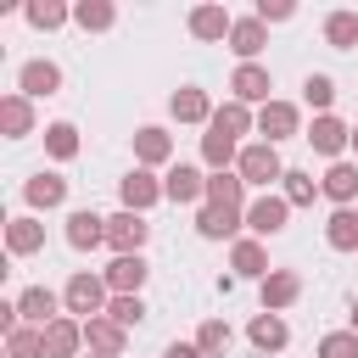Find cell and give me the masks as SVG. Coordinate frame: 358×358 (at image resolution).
Masks as SVG:
<instances>
[{
	"label": "cell",
	"instance_id": "6da1fadb",
	"mask_svg": "<svg viewBox=\"0 0 358 358\" xmlns=\"http://www.w3.org/2000/svg\"><path fill=\"white\" fill-rule=\"evenodd\" d=\"M106 302H112L106 274H95V268L67 274V285H62V308H67L73 319H101V313H106Z\"/></svg>",
	"mask_w": 358,
	"mask_h": 358
},
{
	"label": "cell",
	"instance_id": "7a4b0ae2",
	"mask_svg": "<svg viewBox=\"0 0 358 358\" xmlns=\"http://www.w3.org/2000/svg\"><path fill=\"white\" fill-rule=\"evenodd\" d=\"M235 173L246 179V190H274L280 179H285V162H280V145H268V140H246L241 145V162H235Z\"/></svg>",
	"mask_w": 358,
	"mask_h": 358
},
{
	"label": "cell",
	"instance_id": "3957f363",
	"mask_svg": "<svg viewBox=\"0 0 358 358\" xmlns=\"http://www.w3.org/2000/svg\"><path fill=\"white\" fill-rule=\"evenodd\" d=\"M145 241H151V218H145V213L117 207V213L106 218V246H112V257H134V252H145Z\"/></svg>",
	"mask_w": 358,
	"mask_h": 358
},
{
	"label": "cell",
	"instance_id": "277c9868",
	"mask_svg": "<svg viewBox=\"0 0 358 358\" xmlns=\"http://www.w3.org/2000/svg\"><path fill=\"white\" fill-rule=\"evenodd\" d=\"M229 101H241V106H268V101H274V73H268L263 62H235V73H229Z\"/></svg>",
	"mask_w": 358,
	"mask_h": 358
},
{
	"label": "cell",
	"instance_id": "5b68a950",
	"mask_svg": "<svg viewBox=\"0 0 358 358\" xmlns=\"http://www.w3.org/2000/svg\"><path fill=\"white\" fill-rule=\"evenodd\" d=\"M296 134H308L302 129V106L296 101H268V106H257V140H268V145H280V140H296Z\"/></svg>",
	"mask_w": 358,
	"mask_h": 358
},
{
	"label": "cell",
	"instance_id": "8992f818",
	"mask_svg": "<svg viewBox=\"0 0 358 358\" xmlns=\"http://www.w3.org/2000/svg\"><path fill=\"white\" fill-rule=\"evenodd\" d=\"M285 224H291V201H285L280 190H263V196L246 201V235L268 241V235H280Z\"/></svg>",
	"mask_w": 358,
	"mask_h": 358
},
{
	"label": "cell",
	"instance_id": "52a82bcc",
	"mask_svg": "<svg viewBox=\"0 0 358 358\" xmlns=\"http://www.w3.org/2000/svg\"><path fill=\"white\" fill-rule=\"evenodd\" d=\"M185 28H190V39H201V45H229L235 11H229V6H218V0H201V6H190Z\"/></svg>",
	"mask_w": 358,
	"mask_h": 358
},
{
	"label": "cell",
	"instance_id": "ba28073f",
	"mask_svg": "<svg viewBox=\"0 0 358 358\" xmlns=\"http://www.w3.org/2000/svg\"><path fill=\"white\" fill-rule=\"evenodd\" d=\"M319 157H330V162H341L347 151H352V123H341L336 112H324V117H313L308 123V134H302Z\"/></svg>",
	"mask_w": 358,
	"mask_h": 358
},
{
	"label": "cell",
	"instance_id": "9c48e42d",
	"mask_svg": "<svg viewBox=\"0 0 358 358\" xmlns=\"http://www.w3.org/2000/svg\"><path fill=\"white\" fill-rule=\"evenodd\" d=\"M162 196H168L173 207H201V201H207V173H201L196 162H173V168L162 173Z\"/></svg>",
	"mask_w": 358,
	"mask_h": 358
},
{
	"label": "cell",
	"instance_id": "30bf717a",
	"mask_svg": "<svg viewBox=\"0 0 358 358\" xmlns=\"http://www.w3.org/2000/svg\"><path fill=\"white\" fill-rule=\"evenodd\" d=\"M213 112H218V106H213V95H207L201 84H179V90L168 95V117H173V123L207 129V123H213Z\"/></svg>",
	"mask_w": 358,
	"mask_h": 358
},
{
	"label": "cell",
	"instance_id": "8fae6325",
	"mask_svg": "<svg viewBox=\"0 0 358 358\" xmlns=\"http://www.w3.org/2000/svg\"><path fill=\"white\" fill-rule=\"evenodd\" d=\"M134 168H173V134L162 123H140L134 129Z\"/></svg>",
	"mask_w": 358,
	"mask_h": 358
},
{
	"label": "cell",
	"instance_id": "7c38bea8",
	"mask_svg": "<svg viewBox=\"0 0 358 358\" xmlns=\"http://www.w3.org/2000/svg\"><path fill=\"white\" fill-rule=\"evenodd\" d=\"M117 201H123L129 213H151V207L168 201V196H162V179H157L151 168H129V173L117 179Z\"/></svg>",
	"mask_w": 358,
	"mask_h": 358
},
{
	"label": "cell",
	"instance_id": "4fadbf2b",
	"mask_svg": "<svg viewBox=\"0 0 358 358\" xmlns=\"http://www.w3.org/2000/svg\"><path fill=\"white\" fill-rule=\"evenodd\" d=\"M67 308H62V291H50V285H28V291H17V319L22 324H34V330H45V324H56Z\"/></svg>",
	"mask_w": 358,
	"mask_h": 358
},
{
	"label": "cell",
	"instance_id": "5bb4252c",
	"mask_svg": "<svg viewBox=\"0 0 358 358\" xmlns=\"http://www.w3.org/2000/svg\"><path fill=\"white\" fill-rule=\"evenodd\" d=\"M22 201H28V213H56L67 201V179L56 168H39V173L22 179Z\"/></svg>",
	"mask_w": 358,
	"mask_h": 358
},
{
	"label": "cell",
	"instance_id": "9a60e30c",
	"mask_svg": "<svg viewBox=\"0 0 358 358\" xmlns=\"http://www.w3.org/2000/svg\"><path fill=\"white\" fill-rule=\"evenodd\" d=\"M56 90H62V67H56L50 56H34V62H22V67H17V95L45 101V95H56Z\"/></svg>",
	"mask_w": 358,
	"mask_h": 358
},
{
	"label": "cell",
	"instance_id": "2e32d148",
	"mask_svg": "<svg viewBox=\"0 0 358 358\" xmlns=\"http://www.w3.org/2000/svg\"><path fill=\"white\" fill-rule=\"evenodd\" d=\"M241 229H246V213H229V207H213V201H201L196 207V235L201 241H241Z\"/></svg>",
	"mask_w": 358,
	"mask_h": 358
},
{
	"label": "cell",
	"instance_id": "e0dca14e",
	"mask_svg": "<svg viewBox=\"0 0 358 358\" xmlns=\"http://www.w3.org/2000/svg\"><path fill=\"white\" fill-rule=\"evenodd\" d=\"M229 274H235V280H257V285H263V280L274 274V268H268V246H263L257 235H241V241L229 246Z\"/></svg>",
	"mask_w": 358,
	"mask_h": 358
},
{
	"label": "cell",
	"instance_id": "ac0fdd59",
	"mask_svg": "<svg viewBox=\"0 0 358 358\" xmlns=\"http://www.w3.org/2000/svg\"><path fill=\"white\" fill-rule=\"evenodd\" d=\"M101 274H106L112 296H140V291H145V280H151V263H145V252H134V257H112Z\"/></svg>",
	"mask_w": 358,
	"mask_h": 358
},
{
	"label": "cell",
	"instance_id": "d6986e66",
	"mask_svg": "<svg viewBox=\"0 0 358 358\" xmlns=\"http://www.w3.org/2000/svg\"><path fill=\"white\" fill-rule=\"evenodd\" d=\"M34 129H39L34 101H28V95H17V90H6V95H0V134H6V140H28Z\"/></svg>",
	"mask_w": 358,
	"mask_h": 358
},
{
	"label": "cell",
	"instance_id": "ffe728a7",
	"mask_svg": "<svg viewBox=\"0 0 358 358\" xmlns=\"http://www.w3.org/2000/svg\"><path fill=\"white\" fill-rule=\"evenodd\" d=\"M62 235H67V246H73V252H95V246H106V218H101L95 207H73Z\"/></svg>",
	"mask_w": 358,
	"mask_h": 358
},
{
	"label": "cell",
	"instance_id": "44dd1931",
	"mask_svg": "<svg viewBox=\"0 0 358 358\" xmlns=\"http://www.w3.org/2000/svg\"><path fill=\"white\" fill-rule=\"evenodd\" d=\"M6 252H11V257H34V252H45V218H39V213H17V218H6Z\"/></svg>",
	"mask_w": 358,
	"mask_h": 358
},
{
	"label": "cell",
	"instance_id": "7402d4cb",
	"mask_svg": "<svg viewBox=\"0 0 358 358\" xmlns=\"http://www.w3.org/2000/svg\"><path fill=\"white\" fill-rule=\"evenodd\" d=\"M123 347H129V330L117 324V319H84V352H95V358H123Z\"/></svg>",
	"mask_w": 358,
	"mask_h": 358
},
{
	"label": "cell",
	"instance_id": "603a6c76",
	"mask_svg": "<svg viewBox=\"0 0 358 358\" xmlns=\"http://www.w3.org/2000/svg\"><path fill=\"white\" fill-rule=\"evenodd\" d=\"M319 190H324V201H336V207H358V162H352V157L330 162V168L319 173Z\"/></svg>",
	"mask_w": 358,
	"mask_h": 358
},
{
	"label": "cell",
	"instance_id": "cb8c5ba5",
	"mask_svg": "<svg viewBox=\"0 0 358 358\" xmlns=\"http://www.w3.org/2000/svg\"><path fill=\"white\" fill-rule=\"evenodd\" d=\"M45 358H84V319L62 313L56 324H45Z\"/></svg>",
	"mask_w": 358,
	"mask_h": 358
},
{
	"label": "cell",
	"instance_id": "d4e9b609",
	"mask_svg": "<svg viewBox=\"0 0 358 358\" xmlns=\"http://www.w3.org/2000/svg\"><path fill=\"white\" fill-rule=\"evenodd\" d=\"M257 296H263V313H285V308L302 296V274H296V268H274V274L257 285Z\"/></svg>",
	"mask_w": 358,
	"mask_h": 358
},
{
	"label": "cell",
	"instance_id": "484cf974",
	"mask_svg": "<svg viewBox=\"0 0 358 358\" xmlns=\"http://www.w3.org/2000/svg\"><path fill=\"white\" fill-rule=\"evenodd\" d=\"M246 341H252L257 352H285V347H291V324H285V313H252Z\"/></svg>",
	"mask_w": 358,
	"mask_h": 358
},
{
	"label": "cell",
	"instance_id": "4316f807",
	"mask_svg": "<svg viewBox=\"0 0 358 358\" xmlns=\"http://www.w3.org/2000/svg\"><path fill=\"white\" fill-rule=\"evenodd\" d=\"M207 201L213 207H229V213H246V179L235 173V168H224V173H207Z\"/></svg>",
	"mask_w": 358,
	"mask_h": 358
},
{
	"label": "cell",
	"instance_id": "83f0119b",
	"mask_svg": "<svg viewBox=\"0 0 358 358\" xmlns=\"http://www.w3.org/2000/svg\"><path fill=\"white\" fill-rule=\"evenodd\" d=\"M263 45H268V28H263L257 17H235V28H229V50H235V62H257Z\"/></svg>",
	"mask_w": 358,
	"mask_h": 358
},
{
	"label": "cell",
	"instance_id": "f1b7e54d",
	"mask_svg": "<svg viewBox=\"0 0 358 358\" xmlns=\"http://www.w3.org/2000/svg\"><path fill=\"white\" fill-rule=\"evenodd\" d=\"M324 246H330V252H358V207H330V218H324Z\"/></svg>",
	"mask_w": 358,
	"mask_h": 358
},
{
	"label": "cell",
	"instance_id": "f546056e",
	"mask_svg": "<svg viewBox=\"0 0 358 358\" xmlns=\"http://www.w3.org/2000/svg\"><path fill=\"white\" fill-rule=\"evenodd\" d=\"M207 129H218V134H229V140H241V145H246V134L257 129V112H252V106H241V101H224V106L213 112V123H207Z\"/></svg>",
	"mask_w": 358,
	"mask_h": 358
},
{
	"label": "cell",
	"instance_id": "4dcf8cb0",
	"mask_svg": "<svg viewBox=\"0 0 358 358\" xmlns=\"http://www.w3.org/2000/svg\"><path fill=\"white\" fill-rule=\"evenodd\" d=\"M201 162H207L213 173H224V168H235V162H241V140H229V134H218V129H207V134H201Z\"/></svg>",
	"mask_w": 358,
	"mask_h": 358
},
{
	"label": "cell",
	"instance_id": "1f68e13d",
	"mask_svg": "<svg viewBox=\"0 0 358 358\" xmlns=\"http://www.w3.org/2000/svg\"><path fill=\"white\" fill-rule=\"evenodd\" d=\"M22 22L39 28V34H50V28L73 22V6H62V0H28V6H22Z\"/></svg>",
	"mask_w": 358,
	"mask_h": 358
},
{
	"label": "cell",
	"instance_id": "d6a6232c",
	"mask_svg": "<svg viewBox=\"0 0 358 358\" xmlns=\"http://www.w3.org/2000/svg\"><path fill=\"white\" fill-rule=\"evenodd\" d=\"M73 22H78L84 34H106V28L117 22V6H112V0H78V6H73Z\"/></svg>",
	"mask_w": 358,
	"mask_h": 358
},
{
	"label": "cell",
	"instance_id": "836d02e7",
	"mask_svg": "<svg viewBox=\"0 0 358 358\" xmlns=\"http://www.w3.org/2000/svg\"><path fill=\"white\" fill-rule=\"evenodd\" d=\"M280 196H285L291 207H313V196H324V190H319V179H313L308 168H285V179H280Z\"/></svg>",
	"mask_w": 358,
	"mask_h": 358
},
{
	"label": "cell",
	"instance_id": "e575fe53",
	"mask_svg": "<svg viewBox=\"0 0 358 358\" xmlns=\"http://www.w3.org/2000/svg\"><path fill=\"white\" fill-rule=\"evenodd\" d=\"M196 347H201V358H224V352L235 347V330H229V319H201V330H196Z\"/></svg>",
	"mask_w": 358,
	"mask_h": 358
},
{
	"label": "cell",
	"instance_id": "d590c367",
	"mask_svg": "<svg viewBox=\"0 0 358 358\" xmlns=\"http://www.w3.org/2000/svg\"><path fill=\"white\" fill-rule=\"evenodd\" d=\"M324 45H330V50H352V45H358V11H347V6L330 11V17H324Z\"/></svg>",
	"mask_w": 358,
	"mask_h": 358
},
{
	"label": "cell",
	"instance_id": "8d00e7d4",
	"mask_svg": "<svg viewBox=\"0 0 358 358\" xmlns=\"http://www.w3.org/2000/svg\"><path fill=\"white\" fill-rule=\"evenodd\" d=\"M302 101L313 106V117H324V112L336 106V78H330V73H308V78H302Z\"/></svg>",
	"mask_w": 358,
	"mask_h": 358
},
{
	"label": "cell",
	"instance_id": "74e56055",
	"mask_svg": "<svg viewBox=\"0 0 358 358\" xmlns=\"http://www.w3.org/2000/svg\"><path fill=\"white\" fill-rule=\"evenodd\" d=\"M45 151L56 157V162H73L78 157V129L62 117V123H45Z\"/></svg>",
	"mask_w": 358,
	"mask_h": 358
},
{
	"label": "cell",
	"instance_id": "f35d334b",
	"mask_svg": "<svg viewBox=\"0 0 358 358\" xmlns=\"http://www.w3.org/2000/svg\"><path fill=\"white\" fill-rule=\"evenodd\" d=\"M6 358H45V330L17 324V330L6 336Z\"/></svg>",
	"mask_w": 358,
	"mask_h": 358
},
{
	"label": "cell",
	"instance_id": "ab89813d",
	"mask_svg": "<svg viewBox=\"0 0 358 358\" xmlns=\"http://www.w3.org/2000/svg\"><path fill=\"white\" fill-rule=\"evenodd\" d=\"M106 319H117L123 330H140L145 324V296H112L106 302Z\"/></svg>",
	"mask_w": 358,
	"mask_h": 358
},
{
	"label": "cell",
	"instance_id": "60d3db41",
	"mask_svg": "<svg viewBox=\"0 0 358 358\" xmlns=\"http://www.w3.org/2000/svg\"><path fill=\"white\" fill-rule=\"evenodd\" d=\"M313 358H358V330H330V336H319Z\"/></svg>",
	"mask_w": 358,
	"mask_h": 358
},
{
	"label": "cell",
	"instance_id": "b9f144b4",
	"mask_svg": "<svg viewBox=\"0 0 358 358\" xmlns=\"http://www.w3.org/2000/svg\"><path fill=\"white\" fill-rule=\"evenodd\" d=\"M252 17L268 28V22H291V17H296V6H291V0H257V11H252Z\"/></svg>",
	"mask_w": 358,
	"mask_h": 358
},
{
	"label": "cell",
	"instance_id": "7bdbcfd3",
	"mask_svg": "<svg viewBox=\"0 0 358 358\" xmlns=\"http://www.w3.org/2000/svg\"><path fill=\"white\" fill-rule=\"evenodd\" d=\"M162 358H201V347H196V341H168Z\"/></svg>",
	"mask_w": 358,
	"mask_h": 358
},
{
	"label": "cell",
	"instance_id": "ee69618b",
	"mask_svg": "<svg viewBox=\"0 0 358 358\" xmlns=\"http://www.w3.org/2000/svg\"><path fill=\"white\" fill-rule=\"evenodd\" d=\"M347 330H358V302H352V308H347Z\"/></svg>",
	"mask_w": 358,
	"mask_h": 358
},
{
	"label": "cell",
	"instance_id": "f6af8a7d",
	"mask_svg": "<svg viewBox=\"0 0 358 358\" xmlns=\"http://www.w3.org/2000/svg\"><path fill=\"white\" fill-rule=\"evenodd\" d=\"M347 157H352V162H358V123H352V151H347Z\"/></svg>",
	"mask_w": 358,
	"mask_h": 358
},
{
	"label": "cell",
	"instance_id": "bcb514c9",
	"mask_svg": "<svg viewBox=\"0 0 358 358\" xmlns=\"http://www.w3.org/2000/svg\"><path fill=\"white\" fill-rule=\"evenodd\" d=\"M84 358H95V352H84Z\"/></svg>",
	"mask_w": 358,
	"mask_h": 358
}]
</instances>
